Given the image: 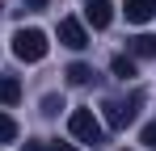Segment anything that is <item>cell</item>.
<instances>
[{
  "label": "cell",
  "mask_w": 156,
  "mask_h": 151,
  "mask_svg": "<svg viewBox=\"0 0 156 151\" xmlns=\"http://www.w3.org/2000/svg\"><path fill=\"white\" fill-rule=\"evenodd\" d=\"M68 130H72L76 143H89V147H101L105 143V126H101V118H97L93 109H76V113L68 118Z\"/></svg>",
  "instance_id": "cell-1"
},
{
  "label": "cell",
  "mask_w": 156,
  "mask_h": 151,
  "mask_svg": "<svg viewBox=\"0 0 156 151\" xmlns=\"http://www.w3.org/2000/svg\"><path fill=\"white\" fill-rule=\"evenodd\" d=\"M139 105H144V92H131V97H110L101 109H105V122L114 126V130H127L139 118Z\"/></svg>",
  "instance_id": "cell-2"
},
{
  "label": "cell",
  "mask_w": 156,
  "mask_h": 151,
  "mask_svg": "<svg viewBox=\"0 0 156 151\" xmlns=\"http://www.w3.org/2000/svg\"><path fill=\"white\" fill-rule=\"evenodd\" d=\"M47 34L42 29H17L13 34V55L21 59V63H38V59H47Z\"/></svg>",
  "instance_id": "cell-3"
},
{
  "label": "cell",
  "mask_w": 156,
  "mask_h": 151,
  "mask_svg": "<svg viewBox=\"0 0 156 151\" xmlns=\"http://www.w3.org/2000/svg\"><path fill=\"white\" fill-rule=\"evenodd\" d=\"M59 42L72 46V50H84V46H89V29H84V21L63 17V21H59Z\"/></svg>",
  "instance_id": "cell-4"
},
{
  "label": "cell",
  "mask_w": 156,
  "mask_h": 151,
  "mask_svg": "<svg viewBox=\"0 0 156 151\" xmlns=\"http://www.w3.org/2000/svg\"><path fill=\"white\" fill-rule=\"evenodd\" d=\"M84 21L93 25V29H105V25L114 21V4L110 0H89L84 4Z\"/></svg>",
  "instance_id": "cell-5"
},
{
  "label": "cell",
  "mask_w": 156,
  "mask_h": 151,
  "mask_svg": "<svg viewBox=\"0 0 156 151\" xmlns=\"http://www.w3.org/2000/svg\"><path fill=\"white\" fill-rule=\"evenodd\" d=\"M122 8H127V21H135V25L156 17V0H122Z\"/></svg>",
  "instance_id": "cell-6"
},
{
  "label": "cell",
  "mask_w": 156,
  "mask_h": 151,
  "mask_svg": "<svg viewBox=\"0 0 156 151\" xmlns=\"http://www.w3.org/2000/svg\"><path fill=\"white\" fill-rule=\"evenodd\" d=\"M127 55L131 59H156V34H135L127 42Z\"/></svg>",
  "instance_id": "cell-7"
},
{
  "label": "cell",
  "mask_w": 156,
  "mask_h": 151,
  "mask_svg": "<svg viewBox=\"0 0 156 151\" xmlns=\"http://www.w3.org/2000/svg\"><path fill=\"white\" fill-rule=\"evenodd\" d=\"M21 101V80L17 76H0V105H17Z\"/></svg>",
  "instance_id": "cell-8"
},
{
  "label": "cell",
  "mask_w": 156,
  "mask_h": 151,
  "mask_svg": "<svg viewBox=\"0 0 156 151\" xmlns=\"http://www.w3.org/2000/svg\"><path fill=\"white\" fill-rule=\"evenodd\" d=\"M110 67H114V76H118V80H135V59H131V55H118Z\"/></svg>",
  "instance_id": "cell-9"
},
{
  "label": "cell",
  "mask_w": 156,
  "mask_h": 151,
  "mask_svg": "<svg viewBox=\"0 0 156 151\" xmlns=\"http://www.w3.org/2000/svg\"><path fill=\"white\" fill-rule=\"evenodd\" d=\"M89 80H93V67L89 63H72L68 67V84H89Z\"/></svg>",
  "instance_id": "cell-10"
},
{
  "label": "cell",
  "mask_w": 156,
  "mask_h": 151,
  "mask_svg": "<svg viewBox=\"0 0 156 151\" xmlns=\"http://www.w3.org/2000/svg\"><path fill=\"white\" fill-rule=\"evenodd\" d=\"M13 139H17V122L9 113H0V143H13Z\"/></svg>",
  "instance_id": "cell-11"
},
{
  "label": "cell",
  "mask_w": 156,
  "mask_h": 151,
  "mask_svg": "<svg viewBox=\"0 0 156 151\" xmlns=\"http://www.w3.org/2000/svg\"><path fill=\"white\" fill-rule=\"evenodd\" d=\"M59 109H63V101H59V97H47V101H42V113H59Z\"/></svg>",
  "instance_id": "cell-12"
},
{
  "label": "cell",
  "mask_w": 156,
  "mask_h": 151,
  "mask_svg": "<svg viewBox=\"0 0 156 151\" xmlns=\"http://www.w3.org/2000/svg\"><path fill=\"white\" fill-rule=\"evenodd\" d=\"M144 143L156 151V122H148V126H144Z\"/></svg>",
  "instance_id": "cell-13"
},
{
  "label": "cell",
  "mask_w": 156,
  "mask_h": 151,
  "mask_svg": "<svg viewBox=\"0 0 156 151\" xmlns=\"http://www.w3.org/2000/svg\"><path fill=\"white\" fill-rule=\"evenodd\" d=\"M26 151H51V147H47L42 139H30V143H26Z\"/></svg>",
  "instance_id": "cell-14"
},
{
  "label": "cell",
  "mask_w": 156,
  "mask_h": 151,
  "mask_svg": "<svg viewBox=\"0 0 156 151\" xmlns=\"http://www.w3.org/2000/svg\"><path fill=\"white\" fill-rule=\"evenodd\" d=\"M26 8H47V0H21Z\"/></svg>",
  "instance_id": "cell-15"
},
{
  "label": "cell",
  "mask_w": 156,
  "mask_h": 151,
  "mask_svg": "<svg viewBox=\"0 0 156 151\" xmlns=\"http://www.w3.org/2000/svg\"><path fill=\"white\" fill-rule=\"evenodd\" d=\"M51 151H76L72 143H51Z\"/></svg>",
  "instance_id": "cell-16"
},
{
  "label": "cell",
  "mask_w": 156,
  "mask_h": 151,
  "mask_svg": "<svg viewBox=\"0 0 156 151\" xmlns=\"http://www.w3.org/2000/svg\"><path fill=\"white\" fill-rule=\"evenodd\" d=\"M84 4H89V0H84Z\"/></svg>",
  "instance_id": "cell-17"
}]
</instances>
